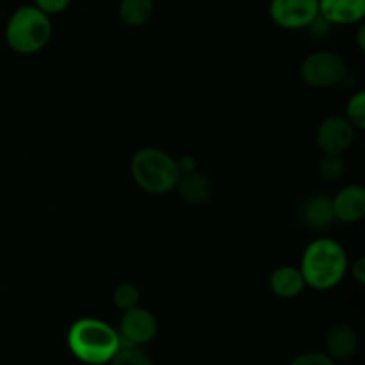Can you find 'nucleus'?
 <instances>
[{"instance_id": "obj_15", "label": "nucleus", "mask_w": 365, "mask_h": 365, "mask_svg": "<svg viewBox=\"0 0 365 365\" xmlns=\"http://www.w3.org/2000/svg\"><path fill=\"white\" fill-rule=\"evenodd\" d=\"M118 14L128 27H141L152 18L153 0H120Z\"/></svg>"}, {"instance_id": "obj_11", "label": "nucleus", "mask_w": 365, "mask_h": 365, "mask_svg": "<svg viewBox=\"0 0 365 365\" xmlns=\"http://www.w3.org/2000/svg\"><path fill=\"white\" fill-rule=\"evenodd\" d=\"M175 187H177L182 202L189 203V205H202V203L209 202V198L212 196L210 178L196 170L191 173L180 175Z\"/></svg>"}, {"instance_id": "obj_22", "label": "nucleus", "mask_w": 365, "mask_h": 365, "mask_svg": "<svg viewBox=\"0 0 365 365\" xmlns=\"http://www.w3.org/2000/svg\"><path fill=\"white\" fill-rule=\"evenodd\" d=\"M351 274L359 284H364L365 282V259H362V257L351 264Z\"/></svg>"}, {"instance_id": "obj_5", "label": "nucleus", "mask_w": 365, "mask_h": 365, "mask_svg": "<svg viewBox=\"0 0 365 365\" xmlns=\"http://www.w3.org/2000/svg\"><path fill=\"white\" fill-rule=\"evenodd\" d=\"M346 63L337 52L331 50H319L303 59L299 66V75L307 86L316 89H328L341 84L344 81Z\"/></svg>"}, {"instance_id": "obj_17", "label": "nucleus", "mask_w": 365, "mask_h": 365, "mask_svg": "<svg viewBox=\"0 0 365 365\" xmlns=\"http://www.w3.org/2000/svg\"><path fill=\"white\" fill-rule=\"evenodd\" d=\"M139 299H141V291L134 284H120L113 292V302L120 310L138 307Z\"/></svg>"}, {"instance_id": "obj_20", "label": "nucleus", "mask_w": 365, "mask_h": 365, "mask_svg": "<svg viewBox=\"0 0 365 365\" xmlns=\"http://www.w3.org/2000/svg\"><path fill=\"white\" fill-rule=\"evenodd\" d=\"M291 365H337V364H335V360L331 359L330 355H327V353L309 351L296 356V359L291 362Z\"/></svg>"}, {"instance_id": "obj_16", "label": "nucleus", "mask_w": 365, "mask_h": 365, "mask_svg": "<svg viewBox=\"0 0 365 365\" xmlns=\"http://www.w3.org/2000/svg\"><path fill=\"white\" fill-rule=\"evenodd\" d=\"M109 365H153V362L138 346H121L109 360Z\"/></svg>"}, {"instance_id": "obj_7", "label": "nucleus", "mask_w": 365, "mask_h": 365, "mask_svg": "<svg viewBox=\"0 0 365 365\" xmlns=\"http://www.w3.org/2000/svg\"><path fill=\"white\" fill-rule=\"evenodd\" d=\"M159 331L157 317L150 310L143 307H132L123 310V316L120 321V339L121 346H143L148 344L155 339Z\"/></svg>"}, {"instance_id": "obj_3", "label": "nucleus", "mask_w": 365, "mask_h": 365, "mask_svg": "<svg viewBox=\"0 0 365 365\" xmlns=\"http://www.w3.org/2000/svg\"><path fill=\"white\" fill-rule=\"evenodd\" d=\"M130 173L135 184L150 195L170 192L180 177L177 159L153 146H146L134 153L130 160Z\"/></svg>"}, {"instance_id": "obj_2", "label": "nucleus", "mask_w": 365, "mask_h": 365, "mask_svg": "<svg viewBox=\"0 0 365 365\" xmlns=\"http://www.w3.org/2000/svg\"><path fill=\"white\" fill-rule=\"evenodd\" d=\"M299 271L309 287L316 291H330L346 277L348 255L334 239H316L307 246Z\"/></svg>"}, {"instance_id": "obj_24", "label": "nucleus", "mask_w": 365, "mask_h": 365, "mask_svg": "<svg viewBox=\"0 0 365 365\" xmlns=\"http://www.w3.org/2000/svg\"><path fill=\"white\" fill-rule=\"evenodd\" d=\"M364 34H365V29H364V27H360V29H359V36H356V41H359V46H360V50H364V48H365V43H364Z\"/></svg>"}, {"instance_id": "obj_4", "label": "nucleus", "mask_w": 365, "mask_h": 365, "mask_svg": "<svg viewBox=\"0 0 365 365\" xmlns=\"http://www.w3.org/2000/svg\"><path fill=\"white\" fill-rule=\"evenodd\" d=\"M52 38V21L48 14L36 6H21L11 14L6 25V41L14 52H39Z\"/></svg>"}, {"instance_id": "obj_21", "label": "nucleus", "mask_w": 365, "mask_h": 365, "mask_svg": "<svg viewBox=\"0 0 365 365\" xmlns=\"http://www.w3.org/2000/svg\"><path fill=\"white\" fill-rule=\"evenodd\" d=\"M70 4L71 0H34V6L45 14H48V16L63 13L64 9H68Z\"/></svg>"}, {"instance_id": "obj_1", "label": "nucleus", "mask_w": 365, "mask_h": 365, "mask_svg": "<svg viewBox=\"0 0 365 365\" xmlns=\"http://www.w3.org/2000/svg\"><path fill=\"white\" fill-rule=\"evenodd\" d=\"M68 348L75 359L88 365H103L121 348L120 334L106 321L82 317L68 330Z\"/></svg>"}, {"instance_id": "obj_19", "label": "nucleus", "mask_w": 365, "mask_h": 365, "mask_svg": "<svg viewBox=\"0 0 365 365\" xmlns=\"http://www.w3.org/2000/svg\"><path fill=\"white\" fill-rule=\"evenodd\" d=\"M346 118L355 128L365 127V93L359 91L349 98L346 106Z\"/></svg>"}, {"instance_id": "obj_23", "label": "nucleus", "mask_w": 365, "mask_h": 365, "mask_svg": "<svg viewBox=\"0 0 365 365\" xmlns=\"http://www.w3.org/2000/svg\"><path fill=\"white\" fill-rule=\"evenodd\" d=\"M177 164H178V171H180V175L191 173V171L196 170V160L195 157L191 155H184L180 160H177Z\"/></svg>"}, {"instance_id": "obj_6", "label": "nucleus", "mask_w": 365, "mask_h": 365, "mask_svg": "<svg viewBox=\"0 0 365 365\" xmlns=\"http://www.w3.org/2000/svg\"><path fill=\"white\" fill-rule=\"evenodd\" d=\"M269 16L287 31L307 29L319 16V0H271Z\"/></svg>"}, {"instance_id": "obj_8", "label": "nucleus", "mask_w": 365, "mask_h": 365, "mask_svg": "<svg viewBox=\"0 0 365 365\" xmlns=\"http://www.w3.org/2000/svg\"><path fill=\"white\" fill-rule=\"evenodd\" d=\"M356 128L346 116H330L319 125L316 134L317 146L324 153H344L355 141Z\"/></svg>"}, {"instance_id": "obj_12", "label": "nucleus", "mask_w": 365, "mask_h": 365, "mask_svg": "<svg viewBox=\"0 0 365 365\" xmlns=\"http://www.w3.org/2000/svg\"><path fill=\"white\" fill-rule=\"evenodd\" d=\"M269 287L277 298L292 299L298 298L307 287L305 278H303L299 267L294 266H280L271 273Z\"/></svg>"}, {"instance_id": "obj_9", "label": "nucleus", "mask_w": 365, "mask_h": 365, "mask_svg": "<svg viewBox=\"0 0 365 365\" xmlns=\"http://www.w3.org/2000/svg\"><path fill=\"white\" fill-rule=\"evenodd\" d=\"M334 216L341 223H359L365 214V189L362 185H346L331 198Z\"/></svg>"}, {"instance_id": "obj_18", "label": "nucleus", "mask_w": 365, "mask_h": 365, "mask_svg": "<svg viewBox=\"0 0 365 365\" xmlns=\"http://www.w3.org/2000/svg\"><path fill=\"white\" fill-rule=\"evenodd\" d=\"M319 171L328 180L341 178L346 171V163L341 153H324L323 159L319 160Z\"/></svg>"}, {"instance_id": "obj_13", "label": "nucleus", "mask_w": 365, "mask_h": 365, "mask_svg": "<svg viewBox=\"0 0 365 365\" xmlns=\"http://www.w3.org/2000/svg\"><path fill=\"white\" fill-rule=\"evenodd\" d=\"M359 349V335L349 327H335L327 337V355L337 360H348Z\"/></svg>"}, {"instance_id": "obj_14", "label": "nucleus", "mask_w": 365, "mask_h": 365, "mask_svg": "<svg viewBox=\"0 0 365 365\" xmlns=\"http://www.w3.org/2000/svg\"><path fill=\"white\" fill-rule=\"evenodd\" d=\"M303 221L312 228H327L335 221L331 198L327 195L310 196L302 210Z\"/></svg>"}, {"instance_id": "obj_10", "label": "nucleus", "mask_w": 365, "mask_h": 365, "mask_svg": "<svg viewBox=\"0 0 365 365\" xmlns=\"http://www.w3.org/2000/svg\"><path fill=\"white\" fill-rule=\"evenodd\" d=\"M319 16L330 25L359 24L365 16V0H319Z\"/></svg>"}]
</instances>
